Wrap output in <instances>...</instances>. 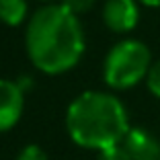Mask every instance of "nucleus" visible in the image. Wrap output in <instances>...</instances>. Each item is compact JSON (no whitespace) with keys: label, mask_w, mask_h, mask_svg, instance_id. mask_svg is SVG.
I'll return each instance as SVG.
<instances>
[{"label":"nucleus","mask_w":160,"mask_h":160,"mask_svg":"<svg viewBox=\"0 0 160 160\" xmlns=\"http://www.w3.org/2000/svg\"><path fill=\"white\" fill-rule=\"evenodd\" d=\"M39 2H49V0H39Z\"/></svg>","instance_id":"4468645a"},{"label":"nucleus","mask_w":160,"mask_h":160,"mask_svg":"<svg viewBox=\"0 0 160 160\" xmlns=\"http://www.w3.org/2000/svg\"><path fill=\"white\" fill-rule=\"evenodd\" d=\"M17 160H49V158H47V154H45V152H43L39 146H35V144H29V146H25L23 150L19 152Z\"/></svg>","instance_id":"9d476101"},{"label":"nucleus","mask_w":160,"mask_h":160,"mask_svg":"<svg viewBox=\"0 0 160 160\" xmlns=\"http://www.w3.org/2000/svg\"><path fill=\"white\" fill-rule=\"evenodd\" d=\"M19 86L21 88H29V86H31V78H29V76H23V78H19Z\"/></svg>","instance_id":"f8f14e48"},{"label":"nucleus","mask_w":160,"mask_h":160,"mask_svg":"<svg viewBox=\"0 0 160 160\" xmlns=\"http://www.w3.org/2000/svg\"><path fill=\"white\" fill-rule=\"evenodd\" d=\"M27 17V0H0V21L8 27L21 25Z\"/></svg>","instance_id":"0eeeda50"},{"label":"nucleus","mask_w":160,"mask_h":160,"mask_svg":"<svg viewBox=\"0 0 160 160\" xmlns=\"http://www.w3.org/2000/svg\"><path fill=\"white\" fill-rule=\"evenodd\" d=\"M25 47L33 66L43 74L72 70L84 53V31L78 14L62 4H47L31 17Z\"/></svg>","instance_id":"f257e3e1"},{"label":"nucleus","mask_w":160,"mask_h":160,"mask_svg":"<svg viewBox=\"0 0 160 160\" xmlns=\"http://www.w3.org/2000/svg\"><path fill=\"white\" fill-rule=\"evenodd\" d=\"M60 4L66 6L68 10H72L74 14H82V12H86V10L92 8L94 0H62Z\"/></svg>","instance_id":"9b49d317"},{"label":"nucleus","mask_w":160,"mask_h":160,"mask_svg":"<svg viewBox=\"0 0 160 160\" xmlns=\"http://www.w3.org/2000/svg\"><path fill=\"white\" fill-rule=\"evenodd\" d=\"M66 127L74 144L97 152L119 146L132 129L123 103L101 90H86L72 101L66 111Z\"/></svg>","instance_id":"f03ea898"},{"label":"nucleus","mask_w":160,"mask_h":160,"mask_svg":"<svg viewBox=\"0 0 160 160\" xmlns=\"http://www.w3.org/2000/svg\"><path fill=\"white\" fill-rule=\"evenodd\" d=\"M152 66V53L146 43L138 39H123L111 47L105 58L103 78L111 88L125 90L146 80Z\"/></svg>","instance_id":"7ed1b4c3"},{"label":"nucleus","mask_w":160,"mask_h":160,"mask_svg":"<svg viewBox=\"0 0 160 160\" xmlns=\"http://www.w3.org/2000/svg\"><path fill=\"white\" fill-rule=\"evenodd\" d=\"M121 146L132 160H160V142L144 127H132Z\"/></svg>","instance_id":"423d86ee"},{"label":"nucleus","mask_w":160,"mask_h":160,"mask_svg":"<svg viewBox=\"0 0 160 160\" xmlns=\"http://www.w3.org/2000/svg\"><path fill=\"white\" fill-rule=\"evenodd\" d=\"M97 160H132V156L125 152V148L119 144V146L113 148H107V150H101L99 152V158Z\"/></svg>","instance_id":"1a4fd4ad"},{"label":"nucleus","mask_w":160,"mask_h":160,"mask_svg":"<svg viewBox=\"0 0 160 160\" xmlns=\"http://www.w3.org/2000/svg\"><path fill=\"white\" fill-rule=\"evenodd\" d=\"M103 21L113 33H129L140 21L138 0H107L103 6Z\"/></svg>","instance_id":"39448f33"},{"label":"nucleus","mask_w":160,"mask_h":160,"mask_svg":"<svg viewBox=\"0 0 160 160\" xmlns=\"http://www.w3.org/2000/svg\"><path fill=\"white\" fill-rule=\"evenodd\" d=\"M146 86L156 99H160V60L152 62L150 70H148V76H146Z\"/></svg>","instance_id":"6e6552de"},{"label":"nucleus","mask_w":160,"mask_h":160,"mask_svg":"<svg viewBox=\"0 0 160 160\" xmlns=\"http://www.w3.org/2000/svg\"><path fill=\"white\" fill-rule=\"evenodd\" d=\"M138 2H142V4H146V6H160V0H138Z\"/></svg>","instance_id":"ddd939ff"},{"label":"nucleus","mask_w":160,"mask_h":160,"mask_svg":"<svg viewBox=\"0 0 160 160\" xmlns=\"http://www.w3.org/2000/svg\"><path fill=\"white\" fill-rule=\"evenodd\" d=\"M25 107V90L14 80L0 78V133L19 123Z\"/></svg>","instance_id":"20e7f679"}]
</instances>
